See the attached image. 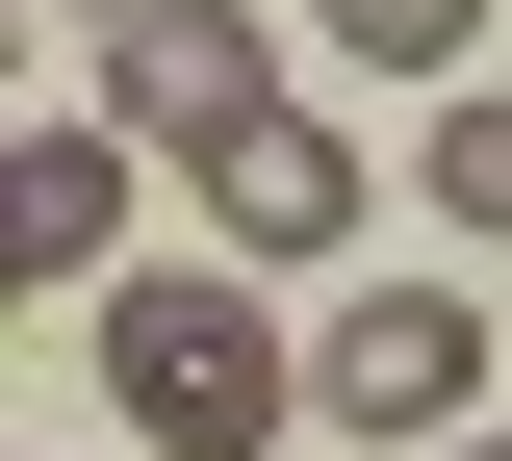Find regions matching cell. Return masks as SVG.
I'll return each instance as SVG.
<instances>
[{
	"instance_id": "cell-1",
	"label": "cell",
	"mask_w": 512,
	"mask_h": 461,
	"mask_svg": "<svg viewBox=\"0 0 512 461\" xmlns=\"http://www.w3.org/2000/svg\"><path fill=\"white\" fill-rule=\"evenodd\" d=\"M103 410H128L154 461H256V436H282V308L205 282V257L103 282Z\"/></svg>"
},
{
	"instance_id": "cell-2",
	"label": "cell",
	"mask_w": 512,
	"mask_h": 461,
	"mask_svg": "<svg viewBox=\"0 0 512 461\" xmlns=\"http://www.w3.org/2000/svg\"><path fill=\"white\" fill-rule=\"evenodd\" d=\"M282 410H333V436H384V461H436L461 410H487V282H359V308L282 359Z\"/></svg>"
},
{
	"instance_id": "cell-3",
	"label": "cell",
	"mask_w": 512,
	"mask_h": 461,
	"mask_svg": "<svg viewBox=\"0 0 512 461\" xmlns=\"http://www.w3.org/2000/svg\"><path fill=\"white\" fill-rule=\"evenodd\" d=\"M180 180H205V231H231L256 282H282V257H333V231H359V129H333V103H231V129L180 154Z\"/></svg>"
},
{
	"instance_id": "cell-4",
	"label": "cell",
	"mask_w": 512,
	"mask_h": 461,
	"mask_svg": "<svg viewBox=\"0 0 512 461\" xmlns=\"http://www.w3.org/2000/svg\"><path fill=\"white\" fill-rule=\"evenodd\" d=\"M231 103H282L231 0H154V26H103V154H154V180H180V154L231 129Z\"/></svg>"
},
{
	"instance_id": "cell-5",
	"label": "cell",
	"mask_w": 512,
	"mask_h": 461,
	"mask_svg": "<svg viewBox=\"0 0 512 461\" xmlns=\"http://www.w3.org/2000/svg\"><path fill=\"white\" fill-rule=\"evenodd\" d=\"M103 231H128L103 129H0V308H26V282H103Z\"/></svg>"
},
{
	"instance_id": "cell-6",
	"label": "cell",
	"mask_w": 512,
	"mask_h": 461,
	"mask_svg": "<svg viewBox=\"0 0 512 461\" xmlns=\"http://www.w3.org/2000/svg\"><path fill=\"white\" fill-rule=\"evenodd\" d=\"M308 26H333L359 77H461V52H487V0H308Z\"/></svg>"
},
{
	"instance_id": "cell-7",
	"label": "cell",
	"mask_w": 512,
	"mask_h": 461,
	"mask_svg": "<svg viewBox=\"0 0 512 461\" xmlns=\"http://www.w3.org/2000/svg\"><path fill=\"white\" fill-rule=\"evenodd\" d=\"M77 26H154V0H77Z\"/></svg>"
},
{
	"instance_id": "cell-8",
	"label": "cell",
	"mask_w": 512,
	"mask_h": 461,
	"mask_svg": "<svg viewBox=\"0 0 512 461\" xmlns=\"http://www.w3.org/2000/svg\"><path fill=\"white\" fill-rule=\"evenodd\" d=\"M436 461H487V436H436Z\"/></svg>"
}]
</instances>
